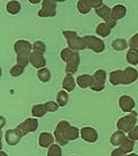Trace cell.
I'll use <instances>...</instances> for the list:
<instances>
[{"label":"cell","mask_w":138,"mask_h":156,"mask_svg":"<svg viewBox=\"0 0 138 156\" xmlns=\"http://www.w3.org/2000/svg\"><path fill=\"white\" fill-rule=\"evenodd\" d=\"M136 124H137V112H130L128 113L127 116L120 118L116 123V127L119 131H122V132H130L133 128L136 127Z\"/></svg>","instance_id":"1"},{"label":"cell","mask_w":138,"mask_h":156,"mask_svg":"<svg viewBox=\"0 0 138 156\" xmlns=\"http://www.w3.org/2000/svg\"><path fill=\"white\" fill-rule=\"evenodd\" d=\"M72 125L69 124V122H67V120H61L56 125V127L54 129V138H55V141L58 142V145L60 146H66L69 141L65 138V135H66V132L68 131V128L70 127Z\"/></svg>","instance_id":"2"},{"label":"cell","mask_w":138,"mask_h":156,"mask_svg":"<svg viewBox=\"0 0 138 156\" xmlns=\"http://www.w3.org/2000/svg\"><path fill=\"white\" fill-rule=\"evenodd\" d=\"M84 39L86 43V48L96 53H101L105 51V42L101 38L91 36V35H86V36H84Z\"/></svg>","instance_id":"3"},{"label":"cell","mask_w":138,"mask_h":156,"mask_svg":"<svg viewBox=\"0 0 138 156\" xmlns=\"http://www.w3.org/2000/svg\"><path fill=\"white\" fill-rule=\"evenodd\" d=\"M42 8L38 12L39 17H53L56 15V1L44 0L42 1Z\"/></svg>","instance_id":"4"},{"label":"cell","mask_w":138,"mask_h":156,"mask_svg":"<svg viewBox=\"0 0 138 156\" xmlns=\"http://www.w3.org/2000/svg\"><path fill=\"white\" fill-rule=\"evenodd\" d=\"M92 78H93V82H92V86H91V89L93 91H101L105 88L106 78H107L106 71L105 69L96 71L94 74L92 75Z\"/></svg>","instance_id":"5"},{"label":"cell","mask_w":138,"mask_h":156,"mask_svg":"<svg viewBox=\"0 0 138 156\" xmlns=\"http://www.w3.org/2000/svg\"><path fill=\"white\" fill-rule=\"evenodd\" d=\"M38 128V120L36 118H28L21 124H19L16 129L22 134V136L27 135L28 133H32Z\"/></svg>","instance_id":"6"},{"label":"cell","mask_w":138,"mask_h":156,"mask_svg":"<svg viewBox=\"0 0 138 156\" xmlns=\"http://www.w3.org/2000/svg\"><path fill=\"white\" fill-rule=\"evenodd\" d=\"M81 64V57L77 51H74L72 57L69 58V60L66 62V73L68 75H72L74 73L77 72L78 66Z\"/></svg>","instance_id":"7"},{"label":"cell","mask_w":138,"mask_h":156,"mask_svg":"<svg viewBox=\"0 0 138 156\" xmlns=\"http://www.w3.org/2000/svg\"><path fill=\"white\" fill-rule=\"evenodd\" d=\"M119 106L123 112H130L133 111L135 106H136V103H135V100L133 97L128 96V95H122L121 97L119 98Z\"/></svg>","instance_id":"8"},{"label":"cell","mask_w":138,"mask_h":156,"mask_svg":"<svg viewBox=\"0 0 138 156\" xmlns=\"http://www.w3.org/2000/svg\"><path fill=\"white\" fill-rule=\"evenodd\" d=\"M22 138V134L16 128H11L5 132V141L8 146H16Z\"/></svg>","instance_id":"9"},{"label":"cell","mask_w":138,"mask_h":156,"mask_svg":"<svg viewBox=\"0 0 138 156\" xmlns=\"http://www.w3.org/2000/svg\"><path fill=\"white\" fill-rule=\"evenodd\" d=\"M81 138L89 144H94L98 140V132L94 128L86 126L81 128Z\"/></svg>","instance_id":"10"},{"label":"cell","mask_w":138,"mask_h":156,"mask_svg":"<svg viewBox=\"0 0 138 156\" xmlns=\"http://www.w3.org/2000/svg\"><path fill=\"white\" fill-rule=\"evenodd\" d=\"M67 44H68V48H70L74 51H82L88 49L86 48V43H85V39H84V36L83 37L77 36L75 38L69 39V41H67Z\"/></svg>","instance_id":"11"},{"label":"cell","mask_w":138,"mask_h":156,"mask_svg":"<svg viewBox=\"0 0 138 156\" xmlns=\"http://www.w3.org/2000/svg\"><path fill=\"white\" fill-rule=\"evenodd\" d=\"M138 79V72L133 67H127L123 69V83L131 84Z\"/></svg>","instance_id":"12"},{"label":"cell","mask_w":138,"mask_h":156,"mask_svg":"<svg viewBox=\"0 0 138 156\" xmlns=\"http://www.w3.org/2000/svg\"><path fill=\"white\" fill-rule=\"evenodd\" d=\"M30 64L32 65L35 68L42 69L44 68L46 65V59L43 53H38V52H32L31 53V58H30Z\"/></svg>","instance_id":"13"},{"label":"cell","mask_w":138,"mask_h":156,"mask_svg":"<svg viewBox=\"0 0 138 156\" xmlns=\"http://www.w3.org/2000/svg\"><path fill=\"white\" fill-rule=\"evenodd\" d=\"M54 135H52L49 132H43V133L39 134L38 142L39 146L43 147V148H50L51 146L54 144Z\"/></svg>","instance_id":"14"},{"label":"cell","mask_w":138,"mask_h":156,"mask_svg":"<svg viewBox=\"0 0 138 156\" xmlns=\"http://www.w3.org/2000/svg\"><path fill=\"white\" fill-rule=\"evenodd\" d=\"M32 50V44L30 42H28L25 39H19L14 43V51L17 53L21 52H25V51H31Z\"/></svg>","instance_id":"15"},{"label":"cell","mask_w":138,"mask_h":156,"mask_svg":"<svg viewBox=\"0 0 138 156\" xmlns=\"http://www.w3.org/2000/svg\"><path fill=\"white\" fill-rule=\"evenodd\" d=\"M76 82H77L79 88L86 89V88H89V87L91 88L92 82H93V78H92V75H90V74H83V75L77 76Z\"/></svg>","instance_id":"16"},{"label":"cell","mask_w":138,"mask_h":156,"mask_svg":"<svg viewBox=\"0 0 138 156\" xmlns=\"http://www.w3.org/2000/svg\"><path fill=\"white\" fill-rule=\"evenodd\" d=\"M109 82L113 86H119L123 83V71L122 69H115L109 74Z\"/></svg>","instance_id":"17"},{"label":"cell","mask_w":138,"mask_h":156,"mask_svg":"<svg viewBox=\"0 0 138 156\" xmlns=\"http://www.w3.org/2000/svg\"><path fill=\"white\" fill-rule=\"evenodd\" d=\"M127 14V7L124 5H115L112 8V17H114L116 21L123 19Z\"/></svg>","instance_id":"18"},{"label":"cell","mask_w":138,"mask_h":156,"mask_svg":"<svg viewBox=\"0 0 138 156\" xmlns=\"http://www.w3.org/2000/svg\"><path fill=\"white\" fill-rule=\"evenodd\" d=\"M31 51H25L16 55V62L21 66L25 67L30 64V58H31Z\"/></svg>","instance_id":"19"},{"label":"cell","mask_w":138,"mask_h":156,"mask_svg":"<svg viewBox=\"0 0 138 156\" xmlns=\"http://www.w3.org/2000/svg\"><path fill=\"white\" fill-rule=\"evenodd\" d=\"M76 80L72 78V75H68L67 74L66 76L63 78V81H62V87L66 91H72L76 87Z\"/></svg>","instance_id":"20"},{"label":"cell","mask_w":138,"mask_h":156,"mask_svg":"<svg viewBox=\"0 0 138 156\" xmlns=\"http://www.w3.org/2000/svg\"><path fill=\"white\" fill-rule=\"evenodd\" d=\"M127 136H126V134L124 132H122V131H116L115 133L112 134V136H110V144L113 146H120L124 141Z\"/></svg>","instance_id":"21"},{"label":"cell","mask_w":138,"mask_h":156,"mask_svg":"<svg viewBox=\"0 0 138 156\" xmlns=\"http://www.w3.org/2000/svg\"><path fill=\"white\" fill-rule=\"evenodd\" d=\"M133 148H135V141L133 139H130V138H126L124 141L120 145V149L127 155L133 151Z\"/></svg>","instance_id":"22"},{"label":"cell","mask_w":138,"mask_h":156,"mask_svg":"<svg viewBox=\"0 0 138 156\" xmlns=\"http://www.w3.org/2000/svg\"><path fill=\"white\" fill-rule=\"evenodd\" d=\"M46 112H47V110L45 108V104H35L31 108V115L33 116V118L44 117Z\"/></svg>","instance_id":"23"},{"label":"cell","mask_w":138,"mask_h":156,"mask_svg":"<svg viewBox=\"0 0 138 156\" xmlns=\"http://www.w3.org/2000/svg\"><path fill=\"white\" fill-rule=\"evenodd\" d=\"M96 14H97L98 16L101 17V19L106 22V21L112 16V9H110L107 5H103L100 8L96 9Z\"/></svg>","instance_id":"24"},{"label":"cell","mask_w":138,"mask_h":156,"mask_svg":"<svg viewBox=\"0 0 138 156\" xmlns=\"http://www.w3.org/2000/svg\"><path fill=\"white\" fill-rule=\"evenodd\" d=\"M128 46H129V43L124 38H116L112 42V48L115 51H123L126 50Z\"/></svg>","instance_id":"25"},{"label":"cell","mask_w":138,"mask_h":156,"mask_svg":"<svg viewBox=\"0 0 138 156\" xmlns=\"http://www.w3.org/2000/svg\"><path fill=\"white\" fill-rule=\"evenodd\" d=\"M6 9H7V12H8L9 14L15 15V14L20 13V11H21V4H20L19 1L12 0V1H9V2H7Z\"/></svg>","instance_id":"26"},{"label":"cell","mask_w":138,"mask_h":156,"mask_svg":"<svg viewBox=\"0 0 138 156\" xmlns=\"http://www.w3.org/2000/svg\"><path fill=\"white\" fill-rule=\"evenodd\" d=\"M79 135H81V131H79L76 126H70V127L68 128V131L66 132L65 138H66L68 141H72V140L78 139Z\"/></svg>","instance_id":"27"},{"label":"cell","mask_w":138,"mask_h":156,"mask_svg":"<svg viewBox=\"0 0 138 156\" xmlns=\"http://www.w3.org/2000/svg\"><path fill=\"white\" fill-rule=\"evenodd\" d=\"M110 30H112V29H110L105 22H103V23H99V24L97 26L96 34H97L98 36H101V37H107L110 34Z\"/></svg>","instance_id":"28"},{"label":"cell","mask_w":138,"mask_h":156,"mask_svg":"<svg viewBox=\"0 0 138 156\" xmlns=\"http://www.w3.org/2000/svg\"><path fill=\"white\" fill-rule=\"evenodd\" d=\"M69 101V95L65 90H61L56 95V103L59 104V106H66L68 104Z\"/></svg>","instance_id":"29"},{"label":"cell","mask_w":138,"mask_h":156,"mask_svg":"<svg viewBox=\"0 0 138 156\" xmlns=\"http://www.w3.org/2000/svg\"><path fill=\"white\" fill-rule=\"evenodd\" d=\"M126 59L131 65H138V50L130 49L126 55Z\"/></svg>","instance_id":"30"},{"label":"cell","mask_w":138,"mask_h":156,"mask_svg":"<svg viewBox=\"0 0 138 156\" xmlns=\"http://www.w3.org/2000/svg\"><path fill=\"white\" fill-rule=\"evenodd\" d=\"M37 76L38 79L42 81V82H49L51 80V76H52V74H51V71L49 68H42V69H38V73H37Z\"/></svg>","instance_id":"31"},{"label":"cell","mask_w":138,"mask_h":156,"mask_svg":"<svg viewBox=\"0 0 138 156\" xmlns=\"http://www.w3.org/2000/svg\"><path fill=\"white\" fill-rule=\"evenodd\" d=\"M77 9L81 14H88L91 11V7L89 5V0H79L77 2Z\"/></svg>","instance_id":"32"},{"label":"cell","mask_w":138,"mask_h":156,"mask_svg":"<svg viewBox=\"0 0 138 156\" xmlns=\"http://www.w3.org/2000/svg\"><path fill=\"white\" fill-rule=\"evenodd\" d=\"M47 156H62V149H61L60 145H53L49 148V151H47Z\"/></svg>","instance_id":"33"},{"label":"cell","mask_w":138,"mask_h":156,"mask_svg":"<svg viewBox=\"0 0 138 156\" xmlns=\"http://www.w3.org/2000/svg\"><path fill=\"white\" fill-rule=\"evenodd\" d=\"M45 51H46V45L43 41H36L32 44V52H38L44 55Z\"/></svg>","instance_id":"34"},{"label":"cell","mask_w":138,"mask_h":156,"mask_svg":"<svg viewBox=\"0 0 138 156\" xmlns=\"http://www.w3.org/2000/svg\"><path fill=\"white\" fill-rule=\"evenodd\" d=\"M23 73H24V67L21 66V65H14V66L11 68V71H9V74H11L13 78H17V76H20V75H22Z\"/></svg>","instance_id":"35"},{"label":"cell","mask_w":138,"mask_h":156,"mask_svg":"<svg viewBox=\"0 0 138 156\" xmlns=\"http://www.w3.org/2000/svg\"><path fill=\"white\" fill-rule=\"evenodd\" d=\"M74 53V50H72L70 48H66V49H62L60 52V57L62 62H67L69 60V58L72 57V55Z\"/></svg>","instance_id":"36"},{"label":"cell","mask_w":138,"mask_h":156,"mask_svg":"<svg viewBox=\"0 0 138 156\" xmlns=\"http://www.w3.org/2000/svg\"><path fill=\"white\" fill-rule=\"evenodd\" d=\"M45 108L47 112H55L59 110V104L56 102H53V101H49L45 103Z\"/></svg>","instance_id":"37"},{"label":"cell","mask_w":138,"mask_h":156,"mask_svg":"<svg viewBox=\"0 0 138 156\" xmlns=\"http://www.w3.org/2000/svg\"><path fill=\"white\" fill-rule=\"evenodd\" d=\"M129 48L133 50H138V33L135 34L131 39L129 41Z\"/></svg>","instance_id":"38"},{"label":"cell","mask_w":138,"mask_h":156,"mask_svg":"<svg viewBox=\"0 0 138 156\" xmlns=\"http://www.w3.org/2000/svg\"><path fill=\"white\" fill-rule=\"evenodd\" d=\"M62 35H63V37H65L67 41H69V39H72V38H75V37L78 36L77 33L74 31V30H63V31H62Z\"/></svg>","instance_id":"39"},{"label":"cell","mask_w":138,"mask_h":156,"mask_svg":"<svg viewBox=\"0 0 138 156\" xmlns=\"http://www.w3.org/2000/svg\"><path fill=\"white\" fill-rule=\"evenodd\" d=\"M89 5H90L91 8L98 9V8H100L101 6L104 5V1L103 0H89Z\"/></svg>","instance_id":"40"},{"label":"cell","mask_w":138,"mask_h":156,"mask_svg":"<svg viewBox=\"0 0 138 156\" xmlns=\"http://www.w3.org/2000/svg\"><path fill=\"white\" fill-rule=\"evenodd\" d=\"M128 138L133 139V141L138 140V126H136V127L133 128V129L129 132V135H128Z\"/></svg>","instance_id":"41"},{"label":"cell","mask_w":138,"mask_h":156,"mask_svg":"<svg viewBox=\"0 0 138 156\" xmlns=\"http://www.w3.org/2000/svg\"><path fill=\"white\" fill-rule=\"evenodd\" d=\"M116 22H117V21H116L115 19H114V17H112L110 16L109 19H108V20H107V21H106V24H107V26H108V27H109L110 29L112 28H114V27H115L116 26Z\"/></svg>","instance_id":"42"},{"label":"cell","mask_w":138,"mask_h":156,"mask_svg":"<svg viewBox=\"0 0 138 156\" xmlns=\"http://www.w3.org/2000/svg\"><path fill=\"white\" fill-rule=\"evenodd\" d=\"M110 156H127V154H124L120 148H116V149H114V151H112Z\"/></svg>","instance_id":"43"},{"label":"cell","mask_w":138,"mask_h":156,"mask_svg":"<svg viewBox=\"0 0 138 156\" xmlns=\"http://www.w3.org/2000/svg\"><path fill=\"white\" fill-rule=\"evenodd\" d=\"M0 156H8V155H7V154H6V151H0Z\"/></svg>","instance_id":"44"},{"label":"cell","mask_w":138,"mask_h":156,"mask_svg":"<svg viewBox=\"0 0 138 156\" xmlns=\"http://www.w3.org/2000/svg\"><path fill=\"white\" fill-rule=\"evenodd\" d=\"M1 122H2V124H1V127H4V125H5V117H1Z\"/></svg>","instance_id":"45"},{"label":"cell","mask_w":138,"mask_h":156,"mask_svg":"<svg viewBox=\"0 0 138 156\" xmlns=\"http://www.w3.org/2000/svg\"><path fill=\"white\" fill-rule=\"evenodd\" d=\"M127 156H138V154H131V153H130V154H128Z\"/></svg>","instance_id":"46"},{"label":"cell","mask_w":138,"mask_h":156,"mask_svg":"<svg viewBox=\"0 0 138 156\" xmlns=\"http://www.w3.org/2000/svg\"><path fill=\"white\" fill-rule=\"evenodd\" d=\"M72 156H77V155H72Z\"/></svg>","instance_id":"47"}]
</instances>
